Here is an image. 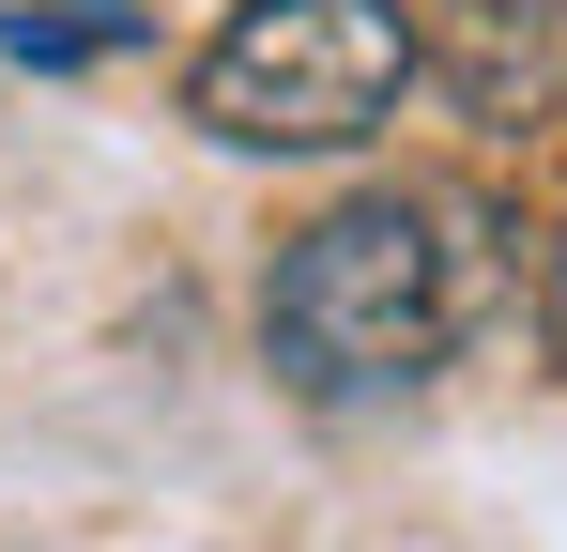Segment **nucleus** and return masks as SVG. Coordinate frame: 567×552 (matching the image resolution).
Masks as SVG:
<instances>
[{
	"mask_svg": "<svg viewBox=\"0 0 567 552\" xmlns=\"http://www.w3.org/2000/svg\"><path fill=\"white\" fill-rule=\"evenodd\" d=\"M414 92V16L399 0H230L185 62V123L230 154H369Z\"/></svg>",
	"mask_w": 567,
	"mask_h": 552,
	"instance_id": "2",
	"label": "nucleus"
},
{
	"mask_svg": "<svg viewBox=\"0 0 567 552\" xmlns=\"http://www.w3.org/2000/svg\"><path fill=\"white\" fill-rule=\"evenodd\" d=\"M537 338L567 354V246H553V276H537Z\"/></svg>",
	"mask_w": 567,
	"mask_h": 552,
	"instance_id": "5",
	"label": "nucleus"
},
{
	"mask_svg": "<svg viewBox=\"0 0 567 552\" xmlns=\"http://www.w3.org/2000/svg\"><path fill=\"white\" fill-rule=\"evenodd\" d=\"M399 16H414V78H445L475 123L567 108V0H399Z\"/></svg>",
	"mask_w": 567,
	"mask_h": 552,
	"instance_id": "3",
	"label": "nucleus"
},
{
	"mask_svg": "<svg viewBox=\"0 0 567 552\" xmlns=\"http://www.w3.org/2000/svg\"><path fill=\"white\" fill-rule=\"evenodd\" d=\"M475 292V200L445 184H353L338 215H307L261 276V354H277L291 399H399L461 354Z\"/></svg>",
	"mask_w": 567,
	"mask_h": 552,
	"instance_id": "1",
	"label": "nucleus"
},
{
	"mask_svg": "<svg viewBox=\"0 0 567 552\" xmlns=\"http://www.w3.org/2000/svg\"><path fill=\"white\" fill-rule=\"evenodd\" d=\"M123 31H138L123 0H78V16H0V47H16V62H93V47H123Z\"/></svg>",
	"mask_w": 567,
	"mask_h": 552,
	"instance_id": "4",
	"label": "nucleus"
}]
</instances>
